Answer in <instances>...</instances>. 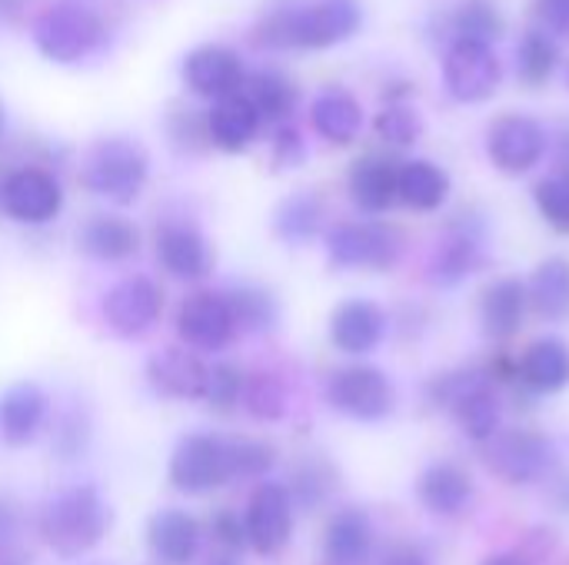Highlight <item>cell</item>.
<instances>
[{
	"label": "cell",
	"instance_id": "obj_19",
	"mask_svg": "<svg viewBox=\"0 0 569 565\" xmlns=\"http://www.w3.org/2000/svg\"><path fill=\"white\" fill-rule=\"evenodd\" d=\"M387 313L373 300H347L330 316V340L347 356L373 353L387 336Z\"/></svg>",
	"mask_w": 569,
	"mask_h": 565
},
{
	"label": "cell",
	"instance_id": "obj_45",
	"mask_svg": "<svg viewBox=\"0 0 569 565\" xmlns=\"http://www.w3.org/2000/svg\"><path fill=\"white\" fill-rule=\"evenodd\" d=\"M210 529H213L217 543H220L223 549H230V553H237V549L247 546V526H243L240 516L230 513V509H220V513L210 519Z\"/></svg>",
	"mask_w": 569,
	"mask_h": 565
},
{
	"label": "cell",
	"instance_id": "obj_31",
	"mask_svg": "<svg viewBox=\"0 0 569 565\" xmlns=\"http://www.w3.org/2000/svg\"><path fill=\"white\" fill-rule=\"evenodd\" d=\"M47 420V396L33 383H20L0 396V433L7 443L20 446L37 436Z\"/></svg>",
	"mask_w": 569,
	"mask_h": 565
},
{
	"label": "cell",
	"instance_id": "obj_52",
	"mask_svg": "<svg viewBox=\"0 0 569 565\" xmlns=\"http://www.w3.org/2000/svg\"><path fill=\"white\" fill-rule=\"evenodd\" d=\"M557 506H560L563 513H569V476L557 486Z\"/></svg>",
	"mask_w": 569,
	"mask_h": 565
},
{
	"label": "cell",
	"instance_id": "obj_14",
	"mask_svg": "<svg viewBox=\"0 0 569 565\" xmlns=\"http://www.w3.org/2000/svg\"><path fill=\"white\" fill-rule=\"evenodd\" d=\"M170 483L180 493L200 496L210 493L223 483H230V460H227V443L207 433H193L180 440L170 460Z\"/></svg>",
	"mask_w": 569,
	"mask_h": 565
},
{
	"label": "cell",
	"instance_id": "obj_4",
	"mask_svg": "<svg viewBox=\"0 0 569 565\" xmlns=\"http://www.w3.org/2000/svg\"><path fill=\"white\" fill-rule=\"evenodd\" d=\"M147 173H150V160L137 140L107 137L93 143V150L87 153L80 180L90 193L110 203H133L147 183Z\"/></svg>",
	"mask_w": 569,
	"mask_h": 565
},
{
	"label": "cell",
	"instance_id": "obj_27",
	"mask_svg": "<svg viewBox=\"0 0 569 565\" xmlns=\"http://www.w3.org/2000/svg\"><path fill=\"white\" fill-rule=\"evenodd\" d=\"M150 553L160 565H190L200 553V526L183 509H163L150 519Z\"/></svg>",
	"mask_w": 569,
	"mask_h": 565
},
{
	"label": "cell",
	"instance_id": "obj_43",
	"mask_svg": "<svg viewBox=\"0 0 569 565\" xmlns=\"http://www.w3.org/2000/svg\"><path fill=\"white\" fill-rule=\"evenodd\" d=\"M243 383L247 376L230 366V363H217V366H207V380H203V393L200 400H207L213 410H233L243 396Z\"/></svg>",
	"mask_w": 569,
	"mask_h": 565
},
{
	"label": "cell",
	"instance_id": "obj_39",
	"mask_svg": "<svg viewBox=\"0 0 569 565\" xmlns=\"http://www.w3.org/2000/svg\"><path fill=\"white\" fill-rule=\"evenodd\" d=\"M373 130L377 137L387 143V147H413L420 137H423V117L410 107V103H387L377 120H373Z\"/></svg>",
	"mask_w": 569,
	"mask_h": 565
},
{
	"label": "cell",
	"instance_id": "obj_28",
	"mask_svg": "<svg viewBox=\"0 0 569 565\" xmlns=\"http://www.w3.org/2000/svg\"><path fill=\"white\" fill-rule=\"evenodd\" d=\"M150 386L167 400H197L203 393L207 366L190 350H163L147 366Z\"/></svg>",
	"mask_w": 569,
	"mask_h": 565
},
{
	"label": "cell",
	"instance_id": "obj_55",
	"mask_svg": "<svg viewBox=\"0 0 569 565\" xmlns=\"http://www.w3.org/2000/svg\"><path fill=\"white\" fill-rule=\"evenodd\" d=\"M0 565H23L20 559H0Z\"/></svg>",
	"mask_w": 569,
	"mask_h": 565
},
{
	"label": "cell",
	"instance_id": "obj_58",
	"mask_svg": "<svg viewBox=\"0 0 569 565\" xmlns=\"http://www.w3.org/2000/svg\"><path fill=\"white\" fill-rule=\"evenodd\" d=\"M0 127H3V110H0Z\"/></svg>",
	"mask_w": 569,
	"mask_h": 565
},
{
	"label": "cell",
	"instance_id": "obj_41",
	"mask_svg": "<svg viewBox=\"0 0 569 565\" xmlns=\"http://www.w3.org/2000/svg\"><path fill=\"white\" fill-rule=\"evenodd\" d=\"M243 406L257 420H280L287 413V386L273 373H257L243 383Z\"/></svg>",
	"mask_w": 569,
	"mask_h": 565
},
{
	"label": "cell",
	"instance_id": "obj_40",
	"mask_svg": "<svg viewBox=\"0 0 569 565\" xmlns=\"http://www.w3.org/2000/svg\"><path fill=\"white\" fill-rule=\"evenodd\" d=\"M533 203L557 233H569V170L543 176L533 186Z\"/></svg>",
	"mask_w": 569,
	"mask_h": 565
},
{
	"label": "cell",
	"instance_id": "obj_34",
	"mask_svg": "<svg viewBox=\"0 0 569 565\" xmlns=\"http://www.w3.org/2000/svg\"><path fill=\"white\" fill-rule=\"evenodd\" d=\"M323 200L317 193H297L290 200L280 203L277 216H273V230L283 243L290 246H300V243H310L320 226H323Z\"/></svg>",
	"mask_w": 569,
	"mask_h": 565
},
{
	"label": "cell",
	"instance_id": "obj_26",
	"mask_svg": "<svg viewBox=\"0 0 569 565\" xmlns=\"http://www.w3.org/2000/svg\"><path fill=\"white\" fill-rule=\"evenodd\" d=\"M260 123L263 120L247 93H230V97L217 100L207 113V133L227 153L247 150L253 143V137L260 133Z\"/></svg>",
	"mask_w": 569,
	"mask_h": 565
},
{
	"label": "cell",
	"instance_id": "obj_20",
	"mask_svg": "<svg viewBox=\"0 0 569 565\" xmlns=\"http://www.w3.org/2000/svg\"><path fill=\"white\" fill-rule=\"evenodd\" d=\"M517 383L530 396H553L569 386V343L560 336L533 340L517 360Z\"/></svg>",
	"mask_w": 569,
	"mask_h": 565
},
{
	"label": "cell",
	"instance_id": "obj_42",
	"mask_svg": "<svg viewBox=\"0 0 569 565\" xmlns=\"http://www.w3.org/2000/svg\"><path fill=\"white\" fill-rule=\"evenodd\" d=\"M227 460H230V480H263L273 470L277 453L273 446L257 440H233L227 443Z\"/></svg>",
	"mask_w": 569,
	"mask_h": 565
},
{
	"label": "cell",
	"instance_id": "obj_15",
	"mask_svg": "<svg viewBox=\"0 0 569 565\" xmlns=\"http://www.w3.org/2000/svg\"><path fill=\"white\" fill-rule=\"evenodd\" d=\"M247 546H253L260 556H277L287 549L293 536V500L283 483H260L250 496L247 516Z\"/></svg>",
	"mask_w": 569,
	"mask_h": 565
},
{
	"label": "cell",
	"instance_id": "obj_8",
	"mask_svg": "<svg viewBox=\"0 0 569 565\" xmlns=\"http://www.w3.org/2000/svg\"><path fill=\"white\" fill-rule=\"evenodd\" d=\"M327 403L357 423H380L397 410L393 380L367 363L340 366L327 380Z\"/></svg>",
	"mask_w": 569,
	"mask_h": 565
},
{
	"label": "cell",
	"instance_id": "obj_50",
	"mask_svg": "<svg viewBox=\"0 0 569 565\" xmlns=\"http://www.w3.org/2000/svg\"><path fill=\"white\" fill-rule=\"evenodd\" d=\"M480 565H533L527 556H520V553H493V556H487Z\"/></svg>",
	"mask_w": 569,
	"mask_h": 565
},
{
	"label": "cell",
	"instance_id": "obj_11",
	"mask_svg": "<svg viewBox=\"0 0 569 565\" xmlns=\"http://www.w3.org/2000/svg\"><path fill=\"white\" fill-rule=\"evenodd\" d=\"M550 150L547 127L530 113H507L487 130V157L507 176H523L540 167Z\"/></svg>",
	"mask_w": 569,
	"mask_h": 565
},
{
	"label": "cell",
	"instance_id": "obj_7",
	"mask_svg": "<svg viewBox=\"0 0 569 565\" xmlns=\"http://www.w3.org/2000/svg\"><path fill=\"white\" fill-rule=\"evenodd\" d=\"M480 266H487V216L480 210H460L450 216L427 276L433 286L450 290L473 276Z\"/></svg>",
	"mask_w": 569,
	"mask_h": 565
},
{
	"label": "cell",
	"instance_id": "obj_5",
	"mask_svg": "<svg viewBox=\"0 0 569 565\" xmlns=\"http://www.w3.org/2000/svg\"><path fill=\"white\" fill-rule=\"evenodd\" d=\"M103 40H107L103 17L77 0H60L47 7L33 23V43L53 63H77L93 50H100Z\"/></svg>",
	"mask_w": 569,
	"mask_h": 565
},
{
	"label": "cell",
	"instance_id": "obj_10",
	"mask_svg": "<svg viewBox=\"0 0 569 565\" xmlns=\"http://www.w3.org/2000/svg\"><path fill=\"white\" fill-rule=\"evenodd\" d=\"M503 63L490 43L453 37L443 50V83L457 103H483L497 93Z\"/></svg>",
	"mask_w": 569,
	"mask_h": 565
},
{
	"label": "cell",
	"instance_id": "obj_16",
	"mask_svg": "<svg viewBox=\"0 0 569 565\" xmlns=\"http://www.w3.org/2000/svg\"><path fill=\"white\" fill-rule=\"evenodd\" d=\"M163 310V290L147 276H127L103 296V320L117 336H143Z\"/></svg>",
	"mask_w": 569,
	"mask_h": 565
},
{
	"label": "cell",
	"instance_id": "obj_21",
	"mask_svg": "<svg viewBox=\"0 0 569 565\" xmlns=\"http://www.w3.org/2000/svg\"><path fill=\"white\" fill-rule=\"evenodd\" d=\"M397 176H400V160L387 153H367L350 167L347 176L350 200L357 203V210L380 216L397 203Z\"/></svg>",
	"mask_w": 569,
	"mask_h": 565
},
{
	"label": "cell",
	"instance_id": "obj_2",
	"mask_svg": "<svg viewBox=\"0 0 569 565\" xmlns=\"http://www.w3.org/2000/svg\"><path fill=\"white\" fill-rule=\"evenodd\" d=\"M427 400L453 416L460 433L473 443H490L503 423V400L487 370H460L433 376Z\"/></svg>",
	"mask_w": 569,
	"mask_h": 565
},
{
	"label": "cell",
	"instance_id": "obj_56",
	"mask_svg": "<svg viewBox=\"0 0 569 565\" xmlns=\"http://www.w3.org/2000/svg\"><path fill=\"white\" fill-rule=\"evenodd\" d=\"M210 565H237V563H230V559H213Z\"/></svg>",
	"mask_w": 569,
	"mask_h": 565
},
{
	"label": "cell",
	"instance_id": "obj_25",
	"mask_svg": "<svg viewBox=\"0 0 569 565\" xmlns=\"http://www.w3.org/2000/svg\"><path fill=\"white\" fill-rule=\"evenodd\" d=\"M310 123H313V130H317L327 143L347 147V143H353V140L360 137V130H363V107H360V100H357L350 90H343V87H327V90H320V97H317L313 107H310Z\"/></svg>",
	"mask_w": 569,
	"mask_h": 565
},
{
	"label": "cell",
	"instance_id": "obj_47",
	"mask_svg": "<svg viewBox=\"0 0 569 565\" xmlns=\"http://www.w3.org/2000/svg\"><path fill=\"white\" fill-rule=\"evenodd\" d=\"M537 17L550 37L569 40V0H537Z\"/></svg>",
	"mask_w": 569,
	"mask_h": 565
},
{
	"label": "cell",
	"instance_id": "obj_37",
	"mask_svg": "<svg viewBox=\"0 0 569 565\" xmlns=\"http://www.w3.org/2000/svg\"><path fill=\"white\" fill-rule=\"evenodd\" d=\"M227 303L233 310V320H237V330H250V333H267L277 326L280 320V306L277 300L260 290V286H250V283H240L227 293Z\"/></svg>",
	"mask_w": 569,
	"mask_h": 565
},
{
	"label": "cell",
	"instance_id": "obj_54",
	"mask_svg": "<svg viewBox=\"0 0 569 565\" xmlns=\"http://www.w3.org/2000/svg\"><path fill=\"white\" fill-rule=\"evenodd\" d=\"M20 3H23V0H0V13L13 17V13L20 10Z\"/></svg>",
	"mask_w": 569,
	"mask_h": 565
},
{
	"label": "cell",
	"instance_id": "obj_44",
	"mask_svg": "<svg viewBox=\"0 0 569 565\" xmlns=\"http://www.w3.org/2000/svg\"><path fill=\"white\" fill-rule=\"evenodd\" d=\"M303 160H307V143H303L300 130L290 123H280V130L273 137V163L277 167H300Z\"/></svg>",
	"mask_w": 569,
	"mask_h": 565
},
{
	"label": "cell",
	"instance_id": "obj_23",
	"mask_svg": "<svg viewBox=\"0 0 569 565\" xmlns=\"http://www.w3.org/2000/svg\"><path fill=\"white\" fill-rule=\"evenodd\" d=\"M157 260L177 280H203L213 270V253L190 223H167L157 233Z\"/></svg>",
	"mask_w": 569,
	"mask_h": 565
},
{
	"label": "cell",
	"instance_id": "obj_17",
	"mask_svg": "<svg viewBox=\"0 0 569 565\" xmlns=\"http://www.w3.org/2000/svg\"><path fill=\"white\" fill-rule=\"evenodd\" d=\"M183 80L197 97L223 100L230 93H240V87L247 80V67L237 50H230L223 43H203L187 53Z\"/></svg>",
	"mask_w": 569,
	"mask_h": 565
},
{
	"label": "cell",
	"instance_id": "obj_29",
	"mask_svg": "<svg viewBox=\"0 0 569 565\" xmlns=\"http://www.w3.org/2000/svg\"><path fill=\"white\" fill-rule=\"evenodd\" d=\"M397 200L417 213H437L450 200V173L433 160H403L397 176Z\"/></svg>",
	"mask_w": 569,
	"mask_h": 565
},
{
	"label": "cell",
	"instance_id": "obj_53",
	"mask_svg": "<svg viewBox=\"0 0 569 565\" xmlns=\"http://www.w3.org/2000/svg\"><path fill=\"white\" fill-rule=\"evenodd\" d=\"M13 533V519H10V513L0 506V539H7Z\"/></svg>",
	"mask_w": 569,
	"mask_h": 565
},
{
	"label": "cell",
	"instance_id": "obj_22",
	"mask_svg": "<svg viewBox=\"0 0 569 565\" xmlns=\"http://www.w3.org/2000/svg\"><path fill=\"white\" fill-rule=\"evenodd\" d=\"M527 310H530V296H527V283L523 280H517V276L493 280L483 290V296H480V323H483V333L490 340H497V343L513 340L523 330Z\"/></svg>",
	"mask_w": 569,
	"mask_h": 565
},
{
	"label": "cell",
	"instance_id": "obj_38",
	"mask_svg": "<svg viewBox=\"0 0 569 565\" xmlns=\"http://www.w3.org/2000/svg\"><path fill=\"white\" fill-rule=\"evenodd\" d=\"M293 486L290 490V500L293 506H303V509H317L330 500V493L337 490V473L327 460H307L293 470Z\"/></svg>",
	"mask_w": 569,
	"mask_h": 565
},
{
	"label": "cell",
	"instance_id": "obj_12",
	"mask_svg": "<svg viewBox=\"0 0 569 565\" xmlns=\"http://www.w3.org/2000/svg\"><path fill=\"white\" fill-rule=\"evenodd\" d=\"M177 333L190 350H207V353L227 350L230 340L237 336V320L227 303V293H213V290L190 293L177 310Z\"/></svg>",
	"mask_w": 569,
	"mask_h": 565
},
{
	"label": "cell",
	"instance_id": "obj_18",
	"mask_svg": "<svg viewBox=\"0 0 569 565\" xmlns=\"http://www.w3.org/2000/svg\"><path fill=\"white\" fill-rule=\"evenodd\" d=\"M473 496H477L473 476L460 463H450V460L430 463L420 473V480H417V500H420V506L427 513L440 516V519L463 516L473 506Z\"/></svg>",
	"mask_w": 569,
	"mask_h": 565
},
{
	"label": "cell",
	"instance_id": "obj_30",
	"mask_svg": "<svg viewBox=\"0 0 569 565\" xmlns=\"http://www.w3.org/2000/svg\"><path fill=\"white\" fill-rule=\"evenodd\" d=\"M80 250L93 260H103V263H120V260H130L140 246V233L130 220L123 216H107V213H97L90 216L83 226H80Z\"/></svg>",
	"mask_w": 569,
	"mask_h": 565
},
{
	"label": "cell",
	"instance_id": "obj_49",
	"mask_svg": "<svg viewBox=\"0 0 569 565\" xmlns=\"http://www.w3.org/2000/svg\"><path fill=\"white\" fill-rule=\"evenodd\" d=\"M413 93H417V87L410 80H393V83L383 87V100L387 103H407V97H413Z\"/></svg>",
	"mask_w": 569,
	"mask_h": 565
},
{
	"label": "cell",
	"instance_id": "obj_24",
	"mask_svg": "<svg viewBox=\"0 0 569 565\" xmlns=\"http://www.w3.org/2000/svg\"><path fill=\"white\" fill-rule=\"evenodd\" d=\"M373 519L360 506L340 509L327 523L323 536V556L330 565H363L373 553Z\"/></svg>",
	"mask_w": 569,
	"mask_h": 565
},
{
	"label": "cell",
	"instance_id": "obj_36",
	"mask_svg": "<svg viewBox=\"0 0 569 565\" xmlns=\"http://www.w3.org/2000/svg\"><path fill=\"white\" fill-rule=\"evenodd\" d=\"M560 67V43L543 27H530L517 47V73L527 87H543Z\"/></svg>",
	"mask_w": 569,
	"mask_h": 565
},
{
	"label": "cell",
	"instance_id": "obj_9",
	"mask_svg": "<svg viewBox=\"0 0 569 565\" xmlns=\"http://www.w3.org/2000/svg\"><path fill=\"white\" fill-rule=\"evenodd\" d=\"M557 446L537 430H500L487 443V466L510 486H533L557 470Z\"/></svg>",
	"mask_w": 569,
	"mask_h": 565
},
{
	"label": "cell",
	"instance_id": "obj_57",
	"mask_svg": "<svg viewBox=\"0 0 569 565\" xmlns=\"http://www.w3.org/2000/svg\"><path fill=\"white\" fill-rule=\"evenodd\" d=\"M563 80H567V87H569V60H567V67H563Z\"/></svg>",
	"mask_w": 569,
	"mask_h": 565
},
{
	"label": "cell",
	"instance_id": "obj_48",
	"mask_svg": "<svg viewBox=\"0 0 569 565\" xmlns=\"http://www.w3.org/2000/svg\"><path fill=\"white\" fill-rule=\"evenodd\" d=\"M380 565H433L423 546L417 543H390L380 556Z\"/></svg>",
	"mask_w": 569,
	"mask_h": 565
},
{
	"label": "cell",
	"instance_id": "obj_33",
	"mask_svg": "<svg viewBox=\"0 0 569 565\" xmlns=\"http://www.w3.org/2000/svg\"><path fill=\"white\" fill-rule=\"evenodd\" d=\"M467 37L480 43H497L503 37V13L493 0H457L447 13V40Z\"/></svg>",
	"mask_w": 569,
	"mask_h": 565
},
{
	"label": "cell",
	"instance_id": "obj_35",
	"mask_svg": "<svg viewBox=\"0 0 569 565\" xmlns=\"http://www.w3.org/2000/svg\"><path fill=\"white\" fill-rule=\"evenodd\" d=\"M247 97L257 107L260 120L270 123H287V117L297 107V87L280 70H257L247 83Z\"/></svg>",
	"mask_w": 569,
	"mask_h": 565
},
{
	"label": "cell",
	"instance_id": "obj_1",
	"mask_svg": "<svg viewBox=\"0 0 569 565\" xmlns=\"http://www.w3.org/2000/svg\"><path fill=\"white\" fill-rule=\"evenodd\" d=\"M360 23V0H313L267 13L253 33L257 43L270 50H327L350 40Z\"/></svg>",
	"mask_w": 569,
	"mask_h": 565
},
{
	"label": "cell",
	"instance_id": "obj_3",
	"mask_svg": "<svg viewBox=\"0 0 569 565\" xmlns=\"http://www.w3.org/2000/svg\"><path fill=\"white\" fill-rule=\"evenodd\" d=\"M107 529H110V509L93 486L63 490L47 503L40 519V533L47 546L63 559H77L90 553L107 536Z\"/></svg>",
	"mask_w": 569,
	"mask_h": 565
},
{
	"label": "cell",
	"instance_id": "obj_32",
	"mask_svg": "<svg viewBox=\"0 0 569 565\" xmlns=\"http://www.w3.org/2000/svg\"><path fill=\"white\" fill-rule=\"evenodd\" d=\"M530 306L540 320L547 323H563L569 320V260L567 256H547L530 283H527Z\"/></svg>",
	"mask_w": 569,
	"mask_h": 565
},
{
	"label": "cell",
	"instance_id": "obj_6",
	"mask_svg": "<svg viewBox=\"0 0 569 565\" xmlns=\"http://www.w3.org/2000/svg\"><path fill=\"white\" fill-rule=\"evenodd\" d=\"M407 253V236L393 223L363 220V223H340L327 233V256L340 270H393Z\"/></svg>",
	"mask_w": 569,
	"mask_h": 565
},
{
	"label": "cell",
	"instance_id": "obj_46",
	"mask_svg": "<svg viewBox=\"0 0 569 565\" xmlns=\"http://www.w3.org/2000/svg\"><path fill=\"white\" fill-rule=\"evenodd\" d=\"M170 133H173V140H177L183 150H197L203 137L210 140V133H207V117H203V123H200V117H197V113H190V110L173 117Z\"/></svg>",
	"mask_w": 569,
	"mask_h": 565
},
{
	"label": "cell",
	"instance_id": "obj_51",
	"mask_svg": "<svg viewBox=\"0 0 569 565\" xmlns=\"http://www.w3.org/2000/svg\"><path fill=\"white\" fill-rule=\"evenodd\" d=\"M557 157L563 163V170H569V123L560 130V140H557Z\"/></svg>",
	"mask_w": 569,
	"mask_h": 565
},
{
	"label": "cell",
	"instance_id": "obj_13",
	"mask_svg": "<svg viewBox=\"0 0 569 565\" xmlns=\"http://www.w3.org/2000/svg\"><path fill=\"white\" fill-rule=\"evenodd\" d=\"M0 206L10 220L40 226L50 223L63 206V190L53 173L40 167H20L0 183Z\"/></svg>",
	"mask_w": 569,
	"mask_h": 565
}]
</instances>
